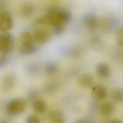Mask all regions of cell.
<instances>
[{
    "label": "cell",
    "mask_w": 123,
    "mask_h": 123,
    "mask_svg": "<svg viewBox=\"0 0 123 123\" xmlns=\"http://www.w3.org/2000/svg\"><path fill=\"white\" fill-rule=\"evenodd\" d=\"M38 96V93L36 90H31L27 94V99L29 101H32L33 102L37 99Z\"/></svg>",
    "instance_id": "obj_20"
},
{
    "label": "cell",
    "mask_w": 123,
    "mask_h": 123,
    "mask_svg": "<svg viewBox=\"0 0 123 123\" xmlns=\"http://www.w3.org/2000/svg\"><path fill=\"white\" fill-rule=\"evenodd\" d=\"M15 83V76L12 73H9L5 75L1 80L2 88L5 91L11 90Z\"/></svg>",
    "instance_id": "obj_6"
},
{
    "label": "cell",
    "mask_w": 123,
    "mask_h": 123,
    "mask_svg": "<svg viewBox=\"0 0 123 123\" xmlns=\"http://www.w3.org/2000/svg\"><path fill=\"white\" fill-rule=\"evenodd\" d=\"M20 53L23 55H30L35 53L37 47L32 34L28 31L23 32L19 36Z\"/></svg>",
    "instance_id": "obj_1"
},
{
    "label": "cell",
    "mask_w": 123,
    "mask_h": 123,
    "mask_svg": "<svg viewBox=\"0 0 123 123\" xmlns=\"http://www.w3.org/2000/svg\"><path fill=\"white\" fill-rule=\"evenodd\" d=\"M112 99L118 103H123V88H117L114 89L112 93Z\"/></svg>",
    "instance_id": "obj_14"
},
{
    "label": "cell",
    "mask_w": 123,
    "mask_h": 123,
    "mask_svg": "<svg viewBox=\"0 0 123 123\" xmlns=\"http://www.w3.org/2000/svg\"><path fill=\"white\" fill-rule=\"evenodd\" d=\"M14 44V38L9 32H3L0 34V52L6 55L12 50Z\"/></svg>",
    "instance_id": "obj_3"
},
{
    "label": "cell",
    "mask_w": 123,
    "mask_h": 123,
    "mask_svg": "<svg viewBox=\"0 0 123 123\" xmlns=\"http://www.w3.org/2000/svg\"><path fill=\"white\" fill-rule=\"evenodd\" d=\"M26 101L21 98H15L9 101L6 108L7 113L10 116H15L23 112L26 108Z\"/></svg>",
    "instance_id": "obj_2"
},
{
    "label": "cell",
    "mask_w": 123,
    "mask_h": 123,
    "mask_svg": "<svg viewBox=\"0 0 123 123\" xmlns=\"http://www.w3.org/2000/svg\"><path fill=\"white\" fill-rule=\"evenodd\" d=\"M94 79L93 76L88 73L82 74L78 79L79 85L83 87L88 88L90 87L93 84Z\"/></svg>",
    "instance_id": "obj_10"
},
{
    "label": "cell",
    "mask_w": 123,
    "mask_h": 123,
    "mask_svg": "<svg viewBox=\"0 0 123 123\" xmlns=\"http://www.w3.org/2000/svg\"><path fill=\"white\" fill-rule=\"evenodd\" d=\"M3 5V3L2 1H0V10L1 8V7H2Z\"/></svg>",
    "instance_id": "obj_26"
},
{
    "label": "cell",
    "mask_w": 123,
    "mask_h": 123,
    "mask_svg": "<svg viewBox=\"0 0 123 123\" xmlns=\"http://www.w3.org/2000/svg\"><path fill=\"white\" fill-rule=\"evenodd\" d=\"M34 9L33 6L29 4H23L20 8V13L25 17L31 16L33 12Z\"/></svg>",
    "instance_id": "obj_15"
},
{
    "label": "cell",
    "mask_w": 123,
    "mask_h": 123,
    "mask_svg": "<svg viewBox=\"0 0 123 123\" xmlns=\"http://www.w3.org/2000/svg\"><path fill=\"white\" fill-rule=\"evenodd\" d=\"M33 37L35 42L43 44L48 42L50 39V34L46 29L38 28L33 32Z\"/></svg>",
    "instance_id": "obj_5"
},
{
    "label": "cell",
    "mask_w": 123,
    "mask_h": 123,
    "mask_svg": "<svg viewBox=\"0 0 123 123\" xmlns=\"http://www.w3.org/2000/svg\"><path fill=\"white\" fill-rule=\"evenodd\" d=\"M52 27H53V31L54 33L56 35L62 34L64 31L63 25H56Z\"/></svg>",
    "instance_id": "obj_19"
},
{
    "label": "cell",
    "mask_w": 123,
    "mask_h": 123,
    "mask_svg": "<svg viewBox=\"0 0 123 123\" xmlns=\"http://www.w3.org/2000/svg\"><path fill=\"white\" fill-rule=\"evenodd\" d=\"M122 56H123V55Z\"/></svg>",
    "instance_id": "obj_27"
},
{
    "label": "cell",
    "mask_w": 123,
    "mask_h": 123,
    "mask_svg": "<svg viewBox=\"0 0 123 123\" xmlns=\"http://www.w3.org/2000/svg\"><path fill=\"white\" fill-rule=\"evenodd\" d=\"M96 70L98 74L103 78L108 77L111 74V69L109 66L103 62L98 64L96 67Z\"/></svg>",
    "instance_id": "obj_9"
},
{
    "label": "cell",
    "mask_w": 123,
    "mask_h": 123,
    "mask_svg": "<svg viewBox=\"0 0 123 123\" xmlns=\"http://www.w3.org/2000/svg\"><path fill=\"white\" fill-rule=\"evenodd\" d=\"M74 123H89V122L85 119H80L76 120Z\"/></svg>",
    "instance_id": "obj_23"
},
{
    "label": "cell",
    "mask_w": 123,
    "mask_h": 123,
    "mask_svg": "<svg viewBox=\"0 0 123 123\" xmlns=\"http://www.w3.org/2000/svg\"><path fill=\"white\" fill-rule=\"evenodd\" d=\"M25 123H41V121L38 116L35 115H30L26 117Z\"/></svg>",
    "instance_id": "obj_18"
},
{
    "label": "cell",
    "mask_w": 123,
    "mask_h": 123,
    "mask_svg": "<svg viewBox=\"0 0 123 123\" xmlns=\"http://www.w3.org/2000/svg\"><path fill=\"white\" fill-rule=\"evenodd\" d=\"M0 123H10L7 121H0Z\"/></svg>",
    "instance_id": "obj_25"
},
{
    "label": "cell",
    "mask_w": 123,
    "mask_h": 123,
    "mask_svg": "<svg viewBox=\"0 0 123 123\" xmlns=\"http://www.w3.org/2000/svg\"><path fill=\"white\" fill-rule=\"evenodd\" d=\"M27 70L28 72L31 74H34L36 73L37 71V68L34 64H30L28 66L27 68Z\"/></svg>",
    "instance_id": "obj_22"
},
{
    "label": "cell",
    "mask_w": 123,
    "mask_h": 123,
    "mask_svg": "<svg viewBox=\"0 0 123 123\" xmlns=\"http://www.w3.org/2000/svg\"><path fill=\"white\" fill-rule=\"evenodd\" d=\"M48 121L49 123H64V116L61 111L54 110L49 113Z\"/></svg>",
    "instance_id": "obj_7"
},
{
    "label": "cell",
    "mask_w": 123,
    "mask_h": 123,
    "mask_svg": "<svg viewBox=\"0 0 123 123\" xmlns=\"http://www.w3.org/2000/svg\"><path fill=\"white\" fill-rule=\"evenodd\" d=\"M108 123H121V122L118 120H113Z\"/></svg>",
    "instance_id": "obj_24"
},
{
    "label": "cell",
    "mask_w": 123,
    "mask_h": 123,
    "mask_svg": "<svg viewBox=\"0 0 123 123\" xmlns=\"http://www.w3.org/2000/svg\"><path fill=\"white\" fill-rule=\"evenodd\" d=\"M13 25V21L11 14L6 12H0V30L3 32H8Z\"/></svg>",
    "instance_id": "obj_4"
},
{
    "label": "cell",
    "mask_w": 123,
    "mask_h": 123,
    "mask_svg": "<svg viewBox=\"0 0 123 123\" xmlns=\"http://www.w3.org/2000/svg\"><path fill=\"white\" fill-rule=\"evenodd\" d=\"M8 62V59L6 55H0V68L6 66Z\"/></svg>",
    "instance_id": "obj_21"
},
{
    "label": "cell",
    "mask_w": 123,
    "mask_h": 123,
    "mask_svg": "<svg viewBox=\"0 0 123 123\" xmlns=\"http://www.w3.org/2000/svg\"><path fill=\"white\" fill-rule=\"evenodd\" d=\"M116 40L118 45L123 47V27L118 30L116 34Z\"/></svg>",
    "instance_id": "obj_17"
},
{
    "label": "cell",
    "mask_w": 123,
    "mask_h": 123,
    "mask_svg": "<svg viewBox=\"0 0 123 123\" xmlns=\"http://www.w3.org/2000/svg\"><path fill=\"white\" fill-rule=\"evenodd\" d=\"M92 94L95 99L98 100L104 99L107 96V91L105 87L102 85H97L93 87Z\"/></svg>",
    "instance_id": "obj_8"
},
{
    "label": "cell",
    "mask_w": 123,
    "mask_h": 123,
    "mask_svg": "<svg viewBox=\"0 0 123 123\" xmlns=\"http://www.w3.org/2000/svg\"><path fill=\"white\" fill-rule=\"evenodd\" d=\"M99 111L102 116L109 117L112 114L114 111V106L111 102H104L100 105Z\"/></svg>",
    "instance_id": "obj_11"
},
{
    "label": "cell",
    "mask_w": 123,
    "mask_h": 123,
    "mask_svg": "<svg viewBox=\"0 0 123 123\" xmlns=\"http://www.w3.org/2000/svg\"><path fill=\"white\" fill-rule=\"evenodd\" d=\"M45 71L47 74L53 75L57 72L58 66L54 62H49L45 65Z\"/></svg>",
    "instance_id": "obj_16"
},
{
    "label": "cell",
    "mask_w": 123,
    "mask_h": 123,
    "mask_svg": "<svg viewBox=\"0 0 123 123\" xmlns=\"http://www.w3.org/2000/svg\"><path fill=\"white\" fill-rule=\"evenodd\" d=\"M84 24L87 27L93 28L97 25L98 21L95 15L92 13H87L83 17Z\"/></svg>",
    "instance_id": "obj_12"
},
{
    "label": "cell",
    "mask_w": 123,
    "mask_h": 123,
    "mask_svg": "<svg viewBox=\"0 0 123 123\" xmlns=\"http://www.w3.org/2000/svg\"><path fill=\"white\" fill-rule=\"evenodd\" d=\"M33 110L37 113H41L46 110L47 105L44 100L41 99H36L33 102Z\"/></svg>",
    "instance_id": "obj_13"
}]
</instances>
